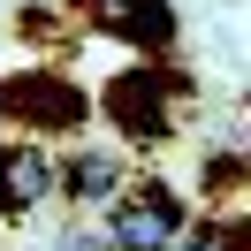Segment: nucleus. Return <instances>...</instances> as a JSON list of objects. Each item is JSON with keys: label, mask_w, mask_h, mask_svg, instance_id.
<instances>
[{"label": "nucleus", "mask_w": 251, "mask_h": 251, "mask_svg": "<svg viewBox=\"0 0 251 251\" xmlns=\"http://www.w3.org/2000/svg\"><path fill=\"white\" fill-rule=\"evenodd\" d=\"M175 228H183V198L168 183H122L107 198V251H168Z\"/></svg>", "instance_id": "nucleus-2"}, {"label": "nucleus", "mask_w": 251, "mask_h": 251, "mask_svg": "<svg viewBox=\"0 0 251 251\" xmlns=\"http://www.w3.org/2000/svg\"><path fill=\"white\" fill-rule=\"evenodd\" d=\"M8 213H16V198H8V168H0V221H8Z\"/></svg>", "instance_id": "nucleus-9"}, {"label": "nucleus", "mask_w": 251, "mask_h": 251, "mask_svg": "<svg viewBox=\"0 0 251 251\" xmlns=\"http://www.w3.org/2000/svg\"><path fill=\"white\" fill-rule=\"evenodd\" d=\"M0 168H8L16 213H31V205L53 198V152H46V145H0Z\"/></svg>", "instance_id": "nucleus-6"}, {"label": "nucleus", "mask_w": 251, "mask_h": 251, "mask_svg": "<svg viewBox=\"0 0 251 251\" xmlns=\"http://www.w3.org/2000/svg\"><path fill=\"white\" fill-rule=\"evenodd\" d=\"M183 99H190V76H183V69H168V61L152 53V61L122 69V76L99 92V114H107L129 145H168L175 107H183Z\"/></svg>", "instance_id": "nucleus-1"}, {"label": "nucleus", "mask_w": 251, "mask_h": 251, "mask_svg": "<svg viewBox=\"0 0 251 251\" xmlns=\"http://www.w3.org/2000/svg\"><path fill=\"white\" fill-rule=\"evenodd\" d=\"M168 251H244V221H205V228H175V244Z\"/></svg>", "instance_id": "nucleus-7"}, {"label": "nucleus", "mask_w": 251, "mask_h": 251, "mask_svg": "<svg viewBox=\"0 0 251 251\" xmlns=\"http://www.w3.org/2000/svg\"><path fill=\"white\" fill-rule=\"evenodd\" d=\"M122 183H129L122 152H99V145H76L69 160H53V190H61L76 213H99V205H107Z\"/></svg>", "instance_id": "nucleus-5"}, {"label": "nucleus", "mask_w": 251, "mask_h": 251, "mask_svg": "<svg viewBox=\"0 0 251 251\" xmlns=\"http://www.w3.org/2000/svg\"><path fill=\"white\" fill-rule=\"evenodd\" d=\"M84 23L145 61L175 46V0H84Z\"/></svg>", "instance_id": "nucleus-4"}, {"label": "nucleus", "mask_w": 251, "mask_h": 251, "mask_svg": "<svg viewBox=\"0 0 251 251\" xmlns=\"http://www.w3.org/2000/svg\"><path fill=\"white\" fill-rule=\"evenodd\" d=\"M53 251H107V228H92V221L76 213V221H69L61 236H53Z\"/></svg>", "instance_id": "nucleus-8"}, {"label": "nucleus", "mask_w": 251, "mask_h": 251, "mask_svg": "<svg viewBox=\"0 0 251 251\" xmlns=\"http://www.w3.org/2000/svg\"><path fill=\"white\" fill-rule=\"evenodd\" d=\"M84 92L53 69H23V76L0 84V122H31V129H76L84 122Z\"/></svg>", "instance_id": "nucleus-3"}]
</instances>
